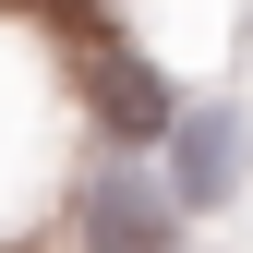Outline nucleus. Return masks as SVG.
<instances>
[{"mask_svg": "<svg viewBox=\"0 0 253 253\" xmlns=\"http://www.w3.org/2000/svg\"><path fill=\"white\" fill-rule=\"evenodd\" d=\"M73 229H84V253H181V193L145 169H97L73 193Z\"/></svg>", "mask_w": 253, "mask_h": 253, "instance_id": "f257e3e1", "label": "nucleus"}, {"mask_svg": "<svg viewBox=\"0 0 253 253\" xmlns=\"http://www.w3.org/2000/svg\"><path fill=\"white\" fill-rule=\"evenodd\" d=\"M169 193L181 205H229L241 193V109L229 97H205V109L169 121Z\"/></svg>", "mask_w": 253, "mask_h": 253, "instance_id": "f03ea898", "label": "nucleus"}]
</instances>
